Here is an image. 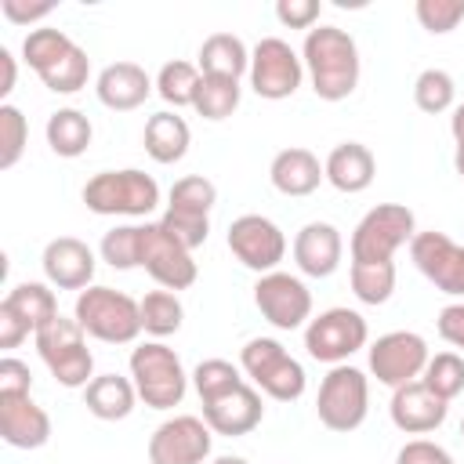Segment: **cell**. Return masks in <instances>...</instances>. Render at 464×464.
I'll list each match as a JSON object with an SVG mask.
<instances>
[{
	"mask_svg": "<svg viewBox=\"0 0 464 464\" xmlns=\"http://www.w3.org/2000/svg\"><path fill=\"white\" fill-rule=\"evenodd\" d=\"M301 62L308 65L312 91L323 102H341L359 83V47L337 25L308 29L304 47H301Z\"/></svg>",
	"mask_w": 464,
	"mask_h": 464,
	"instance_id": "6da1fadb",
	"label": "cell"
},
{
	"mask_svg": "<svg viewBox=\"0 0 464 464\" xmlns=\"http://www.w3.org/2000/svg\"><path fill=\"white\" fill-rule=\"evenodd\" d=\"M22 54L36 69V76L44 80L47 91H54V94H76L80 87H87L91 58L62 29H33L22 40Z\"/></svg>",
	"mask_w": 464,
	"mask_h": 464,
	"instance_id": "7a4b0ae2",
	"label": "cell"
},
{
	"mask_svg": "<svg viewBox=\"0 0 464 464\" xmlns=\"http://www.w3.org/2000/svg\"><path fill=\"white\" fill-rule=\"evenodd\" d=\"M83 334L105 344H130L141 334V304L112 286H87L76 297V315H72Z\"/></svg>",
	"mask_w": 464,
	"mask_h": 464,
	"instance_id": "3957f363",
	"label": "cell"
},
{
	"mask_svg": "<svg viewBox=\"0 0 464 464\" xmlns=\"http://www.w3.org/2000/svg\"><path fill=\"white\" fill-rule=\"evenodd\" d=\"M130 381L138 388V399L152 410H170L185 399L188 377L174 348L163 341H145L130 352Z\"/></svg>",
	"mask_w": 464,
	"mask_h": 464,
	"instance_id": "277c9868",
	"label": "cell"
},
{
	"mask_svg": "<svg viewBox=\"0 0 464 464\" xmlns=\"http://www.w3.org/2000/svg\"><path fill=\"white\" fill-rule=\"evenodd\" d=\"M243 373L276 402H294L304 395V366L272 337H254L239 352Z\"/></svg>",
	"mask_w": 464,
	"mask_h": 464,
	"instance_id": "5b68a950",
	"label": "cell"
},
{
	"mask_svg": "<svg viewBox=\"0 0 464 464\" xmlns=\"http://www.w3.org/2000/svg\"><path fill=\"white\" fill-rule=\"evenodd\" d=\"M417 221L413 210L402 203H377L362 214V221L352 232V265H381L392 261V254L402 243H413Z\"/></svg>",
	"mask_w": 464,
	"mask_h": 464,
	"instance_id": "8992f818",
	"label": "cell"
},
{
	"mask_svg": "<svg viewBox=\"0 0 464 464\" xmlns=\"http://www.w3.org/2000/svg\"><path fill=\"white\" fill-rule=\"evenodd\" d=\"M83 203L94 214H130L145 218L160 203V185L145 170H102L83 185Z\"/></svg>",
	"mask_w": 464,
	"mask_h": 464,
	"instance_id": "52a82bcc",
	"label": "cell"
},
{
	"mask_svg": "<svg viewBox=\"0 0 464 464\" xmlns=\"http://www.w3.org/2000/svg\"><path fill=\"white\" fill-rule=\"evenodd\" d=\"M36 352L62 388H87L94 381V355L87 352L83 326L76 319L54 315L44 330H36Z\"/></svg>",
	"mask_w": 464,
	"mask_h": 464,
	"instance_id": "ba28073f",
	"label": "cell"
},
{
	"mask_svg": "<svg viewBox=\"0 0 464 464\" xmlns=\"http://www.w3.org/2000/svg\"><path fill=\"white\" fill-rule=\"evenodd\" d=\"M218 199V188L210 178L203 174H188V178H178L170 185V203H167V214L160 218V225L188 250L203 246L207 243V232H210V207Z\"/></svg>",
	"mask_w": 464,
	"mask_h": 464,
	"instance_id": "9c48e42d",
	"label": "cell"
},
{
	"mask_svg": "<svg viewBox=\"0 0 464 464\" xmlns=\"http://www.w3.org/2000/svg\"><path fill=\"white\" fill-rule=\"evenodd\" d=\"M370 410V384L366 373L355 366H334L315 399V413L330 431H355Z\"/></svg>",
	"mask_w": 464,
	"mask_h": 464,
	"instance_id": "30bf717a",
	"label": "cell"
},
{
	"mask_svg": "<svg viewBox=\"0 0 464 464\" xmlns=\"http://www.w3.org/2000/svg\"><path fill=\"white\" fill-rule=\"evenodd\" d=\"M370 337L366 319L355 308H326L304 326V348L315 362L341 366L352 352H359Z\"/></svg>",
	"mask_w": 464,
	"mask_h": 464,
	"instance_id": "8fae6325",
	"label": "cell"
},
{
	"mask_svg": "<svg viewBox=\"0 0 464 464\" xmlns=\"http://www.w3.org/2000/svg\"><path fill=\"white\" fill-rule=\"evenodd\" d=\"M138 265L163 286V290H188L199 276L192 250L181 246L160 221L156 225H141V254Z\"/></svg>",
	"mask_w": 464,
	"mask_h": 464,
	"instance_id": "7c38bea8",
	"label": "cell"
},
{
	"mask_svg": "<svg viewBox=\"0 0 464 464\" xmlns=\"http://www.w3.org/2000/svg\"><path fill=\"white\" fill-rule=\"evenodd\" d=\"M428 359H431L428 344L413 330H392L370 344V370L388 388H402V384L417 381L424 373Z\"/></svg>",
	"mask_w": 464,
	"mask_h": 464,
	"instance_id": "4fadbf2b",
	"label": "cell"
},
{
	"mask_svg": "<svg viewBox=\"0 0 464 464\" xmlns=\"http://www.w3.org/2000/svg\"><path fill=\"white\" fill-rule=\"evenodd\" d=\"M301 58L297 51L279 40V36H265L257 40L254 54H250V87L268 98V102H283L301 87Z\"/></svg>",
	"mask_w": 464,
	"mask_h": 464,
	"instance_id": "5bb4252c",
	"label": "cell"
},
{
	"mask_svg": "<svg viewBox=\"0 0 464 464\" xmlns=\"http://www.w3.org/2000/svg\"><path fill=\"white\" fill-rule=\"evenodd\" d=\"M228 250L250 268V272H276V265L286 254V236L279 232L276 221L261 218V214H243L228 225Z\"/></svg>",
	"mask_w": 464,
	"mask_h": 464,
	"instance_id": "9a60e30c",
	"label": "cell"
},
{
	"mask_svg": "<svg viewBox=\"0 0 464 464\" xmlns=\"http://www.w3.org/2000/svg\"><path fill=\"white\" fill-rule=\"evenodd\" d=\"M210 435L207 420L192 413L170 417L149 439V464H203L210 457Z\"/></svg>",
	"mask_w": 464,
	"mask_h": 464,
	"instance_id": "2e32d148",
	"label": "cell"
},
{
	"mask_svg": "<svg viewBox=\"0 0 464 464\" xmlns=\"http://www.w3.org/2000/svg\"><path fill=\"white\" fill-rule=\"evenodd\" d=\"M254 304L279 330H297L312 315V294L290 272H268V276H261L254 283Z\"/></svg>",
	"mask_w": 464,
	"mask_h": 464,
	"instance_id": "e0dca14e",
	"label": "cell"
},
{
	"mask_svg": "<svg viewBox=\"0 0 464 464\" xmlns=\"http://www.w3.org/2000/svg\"><path fill=\"white\" fill-rule=\"evenodd\" d=\"M410 257L442 294L464 297V246L446 232H417L410 243Z\"/></svg>",
	"mask_w": 464,
	"mask_h": 464,
	"instance_id": "ac0fdd59",
	"label": "cell"
},
{
	"mask_svg": "<svg viewBox=\"0 0 464 464\" xmlns=\"http://www.w3.org/2000/svg\"><path fill=\"white\" fill-rule=\"evenodd\" d=\"M261 417H265L261 395H257V388L246 384V381L236 384L232 392H225V395L203 402V420H207V428H210L214 435H228V439L250 435V431L261 424Z\"/></svg>",
	"mask_w": 464,
	"mask_h": 464,
	"instance_id": "d6986e66",
	"label": "cell"
},
{
	"mask_svg": "<svg viewBox=\"0 0 464 464\" xmlns=\"http://www.w3.org/2000/svg\"><path fill=\"white\" fill-rule=\"evenodd\" d=\"M388 410H392V420H395L399 431H406V435H424V431H435V428L446 420L450 402L439 399L424 381H410V384L395 388Z\"/></svg>",
	"mask_w": 464,
	"mask_h": 464,
	"instance_id": "ffe728a7",
	"label": "cell"
},
{
	"mask_svg": "<svg viewBox=\"0 0 464 464\" xmlns=\"http://www.w3.org/2000/svg\"><path fill=\"white\" fill-rule=\"evenodd\" d=\"M0 439L14 450H40L51 439V417L29 395H0Z\"/></svg>",
	"mask_w": 464,
	"mask_h": 464,
	"instance_id": "44dd1931",
	"label": "cell"
},
{
	"mask_svg": "<svg viewBox=\"0 0 464 464\" xmlns=\"http://www.w3.org/2000/svg\"><path fill=\"white\" fill-rule=\"evenodd\" d=\"M44 276L58 290H87L94 279V250L76 236H58L44 246Z\"/></svg>",
	"mask_w": 464,
	"mask_h": 464,
	"instance_id": "7402d4cb",
	"label": "cell"
},
{
	"mask_svg": "<svg viewBox=\"0 0 464 464\" xmlns=\"http://www.w3.org/2000/svg\"><path fill=\"white\" fill-rule=\"evenodd\" d=\"M341 254H344V243H341V232L330 221H308L294 236V261L312 279L334 276L337 265H341Z\"/></svg>",
	"mask_w": 464,
	"mask_h": 464,
	"instance_id": "603a6c76",
	"label": "cell"
},
{
	"mask_svg": "<svg viewBox=\"0 0 464 464\" xmlns=\"http://www.w3.org/2000/svg\"><path fill=\"white\" fill-rule=\"evenodd\" d=\"M94 91H98V102H102L105 109L130 112V109H138V105L149 98L152 80H149V72H145L141 65H134V62H112V65H105V69L98 72Z\"/></svg>",
	"mask_w": 464,
	"mask_h": 464,
	"instance_id": "cb8c5ba5",
	"label": "cell"
},
{
	"mask_svg": "<svg viewBox=\"0 0 464 464\" xmlns=\"http://www.w3.org/2000/svg\"><path fill=\"white\" fill-rule=\"evenodd\" d=\"M323 174H326V181L337 188V192H362V188H370V181H373V174H377V160H373V152L366 149V145H359V141H341L337 149H330V156H326V163H323Z\"/></svg>",
	"mask_w": 464,
	"mask_h": 464,
	"instance_id": "d4e9b609",
	"label": "cell"
},
{
	"mask_svg": "<svg viewBox=\"0 0 464 464\" xmlns=\"http://www.w3.org/2000/svg\"><path fill=\"white\" fill-rule=\"evenodd\" d=\"M268 178H272V185L283 196H312L326 174H323L315 152H308V149H283V152H276V160L268 167Z\"/></svg>",
	"mask_w": 464,
	"mask_h": 464,
	"instance_id": "484cf974",
	"label": "cell"
},
{
	"mask_svg": "<svg viewBox=\"0 0 464 464\" xmlns=\"http://www.w3.org/2000/svg\"><path fill=\"white\" fill-rule=\"evenodd\" d=\"M134 399H138L134 381H127L120 373H102L83 388V406L98 420H123L134 410Z\"/></svg>",
	"mask_w": 464,
	"mask_h": 464,
	"instance_id": "4316f807",
	"label": "cell"
},
{
	"mask_svg": "<svg viewBox=\"0 0 464 464\" xmlns=\"http://www.w3.org/2000/svg\"><path fill=\"white\" fill-rule=\"evenodd\" d=\"M250 69V54L246 44L232 33H214L203 40L199 47V72L203 76H225V80H239Z\"/></svg>",
	"mask_w": 464,
	"mask_h": 464,
	"instance_id": "83f0119b",
	"label": "cell"
},
{
	"mask_svg": "<svg viewBox=\"0 0 464 464\" xmlns=\"http://www.w3.org/2000/svg\"><path fill=\"white\" fill-rule=\"evenodd\" d=\"M188 141H192L188 123L178 112H156V116H149V123H145V152L156 163H178L188 152Z\"/></svg>",
	"mask_w": 464,
	"mask_h": 464,
	"instance_id": "f1b7e54d",
	"label": "cell"
},
{
	"mask_svg": "<svg viewBox=\"0 0 464 464\" xmlns=\"http://www.w3.org/2000/svg\"><path fill=\"white\" fill-rule=\"evenodd\" d=\"M91 134H94L91 120L80 109H58L47 120V145H51L54 156H65V160L83 156L87 145H91Z\"/></svg>",
	"mask_w": 464,
	"mask_h": 464,
	"instance_id": "f546056e",
	"label": "cell"
},
{
	"mask_svg": "<svg viewBox=\"0 0 464 464\" xmlns=\"http://www.w3.org/2000/svg\"><path fill=\"white\" fill-rule=\"evenodd\" d=\"M0 304H7L18 319H25V326L36 334V330H44L54 315H58V297H54V290H47L44 283H18Z\"/></svg>",
	"mask_w": 464,
	"mask_h": 464,
	"instance_id": "4dcf8cb0",
	"label": "cell"
},
{
	"mask_svg": "<svg viewBox=\"0 0 464 464\" xmlns=\"http://www.w3.org/2000/svg\"><path fill=\"white\" fill-rule=\"evenodd\" d=\"M138 304H141V330L145 334H152V337L178 334V326L185 319V308H181V301H178L174 290H152Z\"/></svg>",
	"mask_w": 464,
	"mask_h": 464,
	"instance_id": "1f68e13d",
	"label": "cell"
},
{
	"mask_svg": "<svg viewBox=\"0 0 464 464\" xmlns=\"http://www.w3.org/2000/svg\"><path fill=\"white\" fill-rule=\"evenodd\" d=\"M236 105H239V80H225V76H203L199 80L192 109L203 120H225L236 112Z\"/></svg>",
	"mask_w": 464,
	"mask_h": 464,
	"instance_id": "d6a6232c",
	"label": "cell"
},
{
	"mask_svg": "<svg viewBox=\"0 0 464 464\" xmlns=\"http://www.w3.org/2000/svg\"><path fill=\"white\" fill-rule=\"evenodd\" d=\"M203 72L192 65V62H167L156 76V91L167 105H192L196 102V87H199Z\"/></svg>",
	"mask_w": 464,
	"mask_h": 464,
	"instance_id": "836d02e7",
	"label": "cell"
},
{
	"mask_svg": "<svg viewBox=\"0 0 464 464\" xmlns=\"http://www.w3.org/2000/svg\"><path fill=\"white\" fill-rule=\"evenodd\" d=\"M420 381H424L439 399L450 402V399H457V395L464 392V359H460L457 352H439V355L428 359Z\"/></svg>",
	"mask_w": 464,
	"mask_h": 464,
	"instance_id": "e575fe53",
	"label": "cell"
},
{
	"mask_svg": "<svg viewBox=\"0 0 464 464\" xmlns=\"http://www.w3.org/2000/svg\"><path fill=\"white\" fill-rule=\"evenodd\" d=\"M352 290L362 304H384L395 290V265H352Z\"/></svg>",
	"mask_w": 464,
	"mask_h": 464,
	"instance_id": "d590c367",
	"label": "cell"
},
{
	"mask_svg": "<svg viewBox=\"0 0 464 464\" xmlns=\"http://www.w3.org/2000/svg\"><path fill=\"white\" fill-rule=\"evenodd\" d=\"M453 94H457V87H453V76H450L446 69H424V72L417 76V83H413V102H417V109H420V112H431V116L446 112V109L453 105Z\"/></svg>",
	"mask_w": 464,
	"mask_h": 464,
	"instance_id": "8d00e7d4",
	"label": "cell"
},
{
	"mask_svg": "<svg viewBox=\"0 0 464 464\" xmlns=\"http://www.w3.org/2000/svg\"><path fill=\"white\" fill-rule=\"evenodd\" d=\"M192 384L199 392V402H210V399L232 392L236 384H243V377H239V366H232L228 359H203L192 370Z\"/></svg>",
	"mask_w": 464,
	"mask_h": 464,
	"instance_id": "74e56055",
	"label": "cell"
},
{
	"mask_svg": "<svg viewBox=\"0 0 464 464\" xmlns=\"http://www.w3.org/2000/svg\"><path fill=\"white\" fill-rule=\"evenodd\" d=\"M29 141V123L22 116V109L14 105H0V170H11Z\"/></svg>",
	"mask_w": 464,
	"mask_h": 464,
	"instance_id": "f35d334b",
	"label": "cell"
},
{
	"mask_svg": "<svg viewBox=\"0 0 464 464\" xmlns=\"http://www.w3.org/2000/svg\"><path fill=\"white\" fill-rule=\"evenodd\" d=\"M141 254V225H120L102 236V261L112 268H138Z\"/></svg>",
	"mask_w": 464,
	"mask_h": 464,
	"instance_id": "ab89813d",
	"label": "cell"
},
{
	"mask_svg": "<svg viewBox=\"0 0 464 464\" xmlns=\"http://www.w3.org/2000/svg\"><path fill=\"white\" fill-rule=\"evenodd\" d=\"M417 22L428 33H453L464 22V0H417Z\"/></svg>",
	"mask_w": 464,
	"mask_h": 464,
	"instance_id": "60d3db41",
	"label": "cell"
},
{
	"mask_svg": "<svg viewBox=\"0 0 464 464\" xmlns=\"http://www.w3.org/2000/svg\"><path fill=\"white\" fill-rule=\"evenodd\" d=\"M395 464H457L450 457V450H442L439 442H428V439H413L399 450Z\"/></svg>",
	"mask_w": 464,
	"mask_h": 464,
	"instance_id": "b9f144b4",
	"label": "cell"
},
{
	"mask_svg": "<svg viewBox=\"0 0 464 464\" xmlns=\"http://www.w3.org/2000/svg\"><path fill=\"white\" fill-rule=\"evenodd\" d=\"M29 388H33L29 366L14 355H4L0 359V395H29Z\"/></svg>",
	"mask_w": 464,
	"mask_h": 464,
	"instance_id": "7bdbcfd3",
	"label": "cell"
},
{
	"mask_svg": "<svg viewBox=\"0 0 464 464\" xmlns=\"http://www.w3.org/2000/svg\"><path fill=\"white\" fill-rule=\"evenodd\" d=\"M276 18L290 29H312V22L319 18V0H279Z\"/></svg>",
	"mask_w": 464,
	"mask_h": 464,
	"instance_id": "ee69618b",
	"label": "cell"
},
{
	"mask_svg": "<svg viewBox=\"0 0 464 464\" xmlns=\"http://www.w3.org/2000/svg\"><path fill=\"white\" fill-rule=\"evenodd\" d=\"M439 337L446 341V344H453V348H464V301L460 304H446L442 312H439Z\"/></svg>",
	"mask_w": 464,
	"mask_h": 464,
	"instance_id": "f6af8a7d",
	"label": "cell"
},
{
	"mask_svg": "<svg viewBox=\"0 0 464 464\" xmlns=\"http://www.w3.org/2000/svg\"><path fill=\"white\" fill-rule=\"evenodd\" d=\"M0 7H4V14H7L11 22L29 25V22H36V18L51 14V11H54V0H40V4H25V0H4Z\"/></svg>",
	"mask_w": 464,
	"mask_h": 464,
	"instance_id": "bcb514c9",
	"label": "cell"
},
{
	"mask_svg": "<svg viewBox=\"0 0 464 464\" xmlns=\"http://www.w3.org/2000/svg\"><path fill=\"white\" fill-rule=\"evenodd\" d=\"M33 330L25 326V319H18L7 304H0V348H18Z\"/></svg>",
	"mask_w": 464,
	"mask_h": 464,
	"instance_id": "7dc6e473",
	"label": "cell"
},
{
	"mask_svg": "<svg viewBox=\"0 0 464 464\" xmlns=\"http://www.w3.org/2000/svg\"><path fill=\"white\" fill-rule=\"evenodd\" d=\"M450 130H453V141H457V156H453V163H457V174L464 178V105H457V109H453Z\"/></svg>",
	"mask_w": 464,
	"mask_h": 464,
	"instance_id": "c3c4849f",
	"label": "cell"
},
{
	"mask_svg": "<svg viewBox=\"0 0 464 464\" xmlns=\"http://www.w3.org/2000/svg\"><path fill=\"white\" fill-rule=\"evenodd\" d=\"M0 69H4V80H0V94H11L14 91V58L7 47H0Z\"/></svg>",
	"mask_w": 464,
	"mask_h": 464,
	"instance_id": "681fc988",
	"label": "cell"
},
{
	"mask_svg": "<svg viewBox=\"0 0 464 464\" xmlns=\"http://www.w3.org/2000/svg\"><path fill=\"white\" fill-rule=\"evenodd\" d=\"M214 464H246V460H243V457H232V453H228V457H218Z\"/></svg>",
	"mask_w": 464,
	"mask_h": 464,
	"instance_id": "f907efd6",
	"label": "cell"
},
{
	"mask_svg": "<svg viewBox=\"0 0 464 464\" xmlns=\"http://www.w3.org/2000/svg\"><path fill=\"white\" fill-rule=\"evenodd\" d=\"M460 435H464V420H460Z\"/></svg>",
	"mask_w": 464,
	"mask_h": 464,
	"instance_id": "816d5d0a",
	"label": "cell"
}]
</instances>
